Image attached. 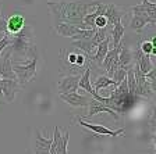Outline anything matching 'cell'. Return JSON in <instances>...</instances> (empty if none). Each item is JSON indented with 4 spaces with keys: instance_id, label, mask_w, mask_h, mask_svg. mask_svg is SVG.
<instances>
[{
    "instance_id": "obj_1",
    "label": "cell",
    "mask_w": 156,
    "mask_h": 154,
    "mask_svg": "<svg viewBox=\"0 0 156 154\" xmlns=\"http://www.w3.org/2000/svg\"><path fill=\"white\" fill-rule=\"evenodd\" d=\"M102 0H48L53 22H67L77 25L81 29H88L82 19L87 14L95 11L98 3Z\"/></svg>"
},
{
    "instance_id": "obj_2",
    "label": "cell",
    "mask_w": 156,
    "mask_h": 154,
    "mask_svg": "<svg viewBox=\"0 0 156 154\" xmlns=\"http://www.w3.org/2000/svg\"><path fill=\"white\" fill-rule=\"evenodd\" d=\"M9 47L11 49V53H16L29 60L39 54L35 43V32L31 25H25L20 32L14 35H9Z\"/></svg>"
},
{
    "instance_id": "obj_3",
    "label": "cell",
    "mask_w": 156,
    "mask_h": 154,
    "mask_svg": "<svg viewBox=\"0 0 156 154\" xmlns=\"http://www.w3.org/2000/svg\"><path fill=\"white\" fill-rule=\"evenodd\" d=\"M60 61L62 72H67V75H81L89 65H92L89 57L75 47H71V50H62Z\"/></svg>"
},
{
    "instance_id": "obj_4",
    "label": "cell",
    "mask_w": 156,
    "mask_h": 154,
    "mask_svg": "<svg viewBox=\"0 0 156 154\" xmlns=\"http://www.w3.org/2000/svg\"><path fill=\"white\" fill-rule=\"evenodd\" d=\"M39 63H41V54H36L25 64H13V72L16 74V79L23 87L36 78L41 68Z\"/></svg>"
},
{
    "instance_id": "obj_5",
    "label": "cell",
    "mask_w": 156,
    "mask_h": 154,
    "mask_svg": "<svg viewBox=\"0 0 156 154\" xmlns=\"http://www.w3.org/2000/svg\"><path fill=\"white\" fill-rule=\"evenodd\" d=\"M131 10V18H130V28L135 32H141L148 24L155 26V22H152V19L148 17L146 10L142 4H136V6L130 7Z\"/></svg>"
},
{
    "instance_id": "obj_6",
    "label": "cell",
    "mask_w": 156,
    "mask_h": 154,
    "mask_svg": "<svg viewBox=\"0 0 156 154\" xmlns=\"http://www.w3.org/2000/svg\"><path fill=\"white\" fill-rule=\"evenodd\" d=\"M68 140H70L68 129L64 133H62V129L58 128V126H55L52 145H50V149H49V153L50 154H68V151H67Z\"/></svg>"
},
{
    "instance_id": "obj_7",
    "label": "cell",
    "mask_w": 156,
    "mask_h": 154,
    "mask_svg": "<svg viewBox=\"0 0 156 154\" xmlns=\"http://www.w3.org/2000/svg\"><path fill=\"white\" fill-rule=\"evenodd\" d=\"M81 75H66L57 80V93L67 94L78 90V80Z\"/></svg>"
},
{
    "instance_id": "obj_8",
    "label": "cell",
    "mask_w": 156,
    "mask_h": 154,
    "mask_svg": "<svg viewBox=\"0 0 156 154\" xmlns=\"http://www.w3.org/2000/svg\"><path fill=\"white\" fill-rule=\"evenodd\" d=\"M120 47H121V42L117 47L109 49V51L106 53L103 61H102V67L107 71V77L110 78L112 74L119 68V53H120Z\"/></svg>"
},
{
    "instance_id": "obj_9",
    "label": "cell",
    "mask_w": 156,
    "mask_h": 154,
    "mask_svg": "<svg viewBox=\"0 0 156 154\" xmlns=\"http://www.w3.org/2000/svg\"><path fill=\"white\" fill-rule=\"evenodd\" d=\"M78 124L80 125H82L84 128L89 129V131H92L94 133H96V135H101V136H113V138H117V136H121L124 135V129H117V131H112V129L106 128V126L103 125H96V124H89V122L84 121V119L80 117V118H77Z\"/></svg>"
},
{
    "instance_id": "obj_10",
    "label": "cell",
    "mask_w": 156,
    "mask_h": 154,
    "mask_svg": "<svg viewBox=\"0 0 156 154\" xmlns=\"http://www.w3.org/2000/svg\"><path fill=\"white\" fill-rule=\"evenodd\" d=\"M7 50L0 57V78L2 79H16V74L13 72V63H11V49L7 46Z\"/></svg>"
},
{
    "instance_id": "obj_11",
    "label": "cell",
    "mask_w": 156,
    "mask_h": 154,
    "mask_svg": "<svg viewBox=\"0 0 156 154\" xmlns=\"http://www.w3.org/2000/svg\"><path fill=\"white\" fill-rule=\"evenodd\" d=\"M27 25L25 17L21 13H14L6 18V33L7 35H14L20 32L24 26Z\"/></svg>"
},
{
    "instance_id": "obj_12",
    "label": "cell",
    "mask_w": 156,
    "mask_h": 154,
    "mask_svg": "<svg viewBox=\"0 0 156 154\" xmlns=\"http://www.w3.org/2000/svg\"><path fill=\"white\" fill-rule=\"evenodd\" d=\"M23 89V86L17 82V79H2V94L7 103L14 101L16 94Z\"/></svg>"
},
{
    "instance_id": "obj_13",
    "label": "cell",
    "mask_w": 156,
    "mask_h": 154,
    "mask_svg": "<svg viewBox=\"0 0 156 154\" xmlns=\"http://www.w3.org/2000/svg\"><path fill=\"white\" fill-rule=\"evenodd\" d=\"M91 71H92V65H89V67H88L87 70H85L84 72L81 74L80 80H78V89H84L85 92H88V93L91 94L95 100H98V101H99L102 96L98 93V92H95L94 87H92V84H91Z\"/></svg>"
},
{
    "instance_id": "obj_14",
    "label": "cell",
    "mask_w": 156,
    "mask_h": 154,
    "mask_svg": "<svg viewBox=\"0 0 156 154\" xmlns=\"http://www.w3.org/2000/svg\"><path fill=\"white\" fill-rule=\"evenodd\" d=\"M126 9L124 7H119L116 4H106V9H105L103 15L107 18V22L109 25L113 26L114 24L120 22L121 18L126 15Z\"/></svg>"
},
{
    "instance_id": "obj_15",
    "label": "cell",
    "mask_w": 156,
    "mask_h": 154,
    "mask_svg": "<svg viewBox=\"0 0 156 154\" xmlns=\"http://www.w3.org/2000/svg\"><path fill=\"white\" fill-rule=\"evenodd\" d=\"M60 99L64 103H67L68 106L74 107V108H78V107H88L92 96H82V94H78L77 92H74V93L60 94Z\"/></svg>"
},
{
    "instance_id": "obj_16",
    "label": "cell",
    "mask_w": 156,
    "mask_h": 154,
    "mask_svg": "<svg viewBox=\"0 0 156 154\" xmlns=\"http://www.w3.org/2000/svg\"><path fill=\"white\" fill-rule=\"evenodd\" d=\"M109 47H110V35H107L106 39H103V40L96 46V50H95L94 56L89 57L92 64L98 65V67H102V61H103L106 53L109 51Z\"/></svg>"
},
{
    "instance_id": "obj_17",
    "label": "cell",
    "mask_w": 156,
    "mask_h": 154,
    "mask_svg": "<svg viewBox=\"0 0 156 154\" xmlns=\"http://www.w3.org/2000/svg\"><path fill=\"white\" fill-rule=\"evenodd\" d=\"M88 108H89V112H88V118H91V117L96 115V114H101V112H107V114H110L112 117H113L114 119H119V114H117L116 111H113L112 108H109V107H106L103 104V103L98 101V100H95L94 97L91 99V101H89V104H88Z\"/></svg>"
},
{
    "instance_id": "obj_18",
    "label": "cell",
    "mask_w": 156,
    "mask_h": 154,
    "mask_svg": "<svg viewBox=\"0 0 156 154\" xmlns=\"http://www.w3.org/2000/svg\"><path fill=\"white\" fill-rule=\"evenodd\" d=\"M133 64H134V53H133V50L130 49L128 43L121 42L120 53H119V67L128 70L130 67H133Z\"/></svg>"
},
{
    "instance_id": "obj_19",
    "label": "cell",
    "mask_w": 156,
    "mask_h": 154,
    "mask_svg": "<svg viewBox=\"0 0 156 154\" xmlns=\"http://www.w3.org/2000/svg\"><path fill=\"white\" fill-rule=\"evenodd\" d=\"M53 28H55V32L63 38H73L81 31V28H78L77 25L67 22H53Z\"/></svg>"
},
{
    "instance_id": "obj_20",
    "label": "cell",
    "mask_w": 156,
    "mask_h": 154,
    "mask_svg": "<svg viewBox=\"0 0 156 154\" xmlns=\"http://www.w3.org/2000/svg\"><path fill=\"white\" fill-rule=\"evenodd\" d=\"M124 33H126V29H124V25L121 24V21L112 26L109 35H110V42H113V45H112L113 47H117L120 45L121 39L124 38Z\"/></svg>"
},
{
    "instance_id": "obj_21",
    "label": "cell",
    "mask_w": 156,
    "mask_h": 154,
    "mask_svg": "<svg viewBox=\"0 0 156 154\" xmlns=\"http://www.w3.org/2000/svg\"><path fill=\"white\" fill-rule=\"evenodd\" d=\"M138 47H140V50L142 51L144 54H148L151 56V58H155L156 56V36L153 35L152 36V40H141V42H138Z\"/></svg>"
},
{
    "instance_id": "obj_22",
    "label": "cell",
    "mask_w": 156,
    "mask_h": 154,
    "mask_svg": "<svg viewBox=\"0 0 156 154\" xmlns=\"http://www.w3.org/2000/svg\"><path fill=\"white\" fill-rule=\"evenodd\" d=\"M71 47H75V49H78V50L84 51L88 57L94 56L95 50H96V47L92 45L91 40H73Z\"/></svg>"
},
{
    "instance_id": "obj_23",
    "label": "cell",
    "mask_w": 156,
    "mask_h": 154,
    "mask_svg": "<svg viewBox=\"0 0 156 154\" xmlns=\"http://www.w3.org/2000/svg\"><path fill=\"white\" fill-rule=\"evenodd\" d=\"M117 87V84L114 82L112 78H109L107 75H102V77H99L96 79V82H95L94 85H92V87H94L95 92H99V90H105L107 89V87Z\"/></svg>"
},
{
    "instance_id": "obj_24",
    "label": "cell",
    "mask_w": 156,
    "mask_h": 154,
    "mask_svg": "<svg viewBox=\"0 0 156 154\" xmlns=\"http://www.w3.org/2000/svg\"><path fill=\"white\" fill-rule=\"evenodd\" d=\"M146 10V14L152 19V22H156V3H152L149 0H141L140 2Z\"/></svg>"
},
{
    "instance_id": "obj_25",
    "label": "cell",
    "mask_w": 156,
    "mask_h": 154,
    "mask_svg": "<svg viewBox=\"0 0 156 154\" xmlns=\"http://www.w3.org/2000/svg\"><path fill=\"white\" fill-rule=\"evenodd\" d=\"M52 145V139H46L42 136V133L36 131V138H35V147L39 149H50Z\"/></svg>"
},
{
    "instance_id": "obj_26",
    "label": "cell",
    "mask_w": 156,
    "mask_h": 154,
    "mask_svg": "<svg viewBox=\"0 0 156 154\" xmlns=\"http://www.w3.org/2000/svg\"><path fill=\"white\" fill-rule=\"evenodd\" d=\"M126 77H127V70H126V68L119 67V68H117V70L113 72V74H112V77H110V78L114 80V82H116L117 85H119V84L121 82V80L126 79Z\"/></svg>"
},
{
    "instance_id": "obj_27",
    "label": "cell",
    "mask_w": 156,
    "mask_h": 154,
    "mask_svg": "<svg viewBox=\"0 0 156 154\" xmlns=\"http://www.w3.org/2000/svg\"><path fill=\"white\" fill-rule=\"evenodd\" d=\"M106 26H110L107 22V18L105 15H98L95 18V28H106Z\"/></svg>"
},
{
    "instance_id": "obj_28",
    "label": "cell",
    "mask_w": 156,
    "mask_h": 154,
    "mask_svg": "<svg viewBox=\"0 0 156 154\" xmlns=\"http://www.w3.org/2000/svg\"><path fill=\"white\" fill-rule=\"evenodd\" d=\"M10 45V40H9V35H4L3 38L0 39V56L3 53V50Z\"/></svg>"
},
{
    "instance_id": "obj_29",
    "label": "cell",
    "mask_w": 156,
    "mask_h": 154,
    "mask_svg": "<svg viewBox=\"0 0 156 154\" xmlns=\"http://www.w3.org/2000/svg\"><path fill=\"white\" fill-rule=\"evenodd\" d=\"M4 35H7L6 33V18L2 15L0 17V39L3 38Z\"/></svg>"
},
{
    "instance_id": "obj_30",
    "label": "cell",
    "mask_w": 156,
    "mask_h": 154,
    "mask_svg": "<svg viewBox=\"0 0 156 154\" xmlns=\"http://www.w3.org/2000/svg\"><path fill=\"white\" fill-rule=\"evenodd\" d=\"M35 154H50V153H49V149H39V147H35Z\"/></svg>"
},
{
    "instance_id": "obj_31",
    "label": "cell",
    "mask_w": 156,
    "mask_h": 154,
    "mask_svg": "<svg viewBox=\"0 0 156 154\" xmlns=\"http://www.w3.org/2000/svg\"><path fill=\"white\" fill-rule=\"evenodd\" d=\"M2 7H3V3L0 2V14H2Z\"/></svg>"
}]
</instances>
